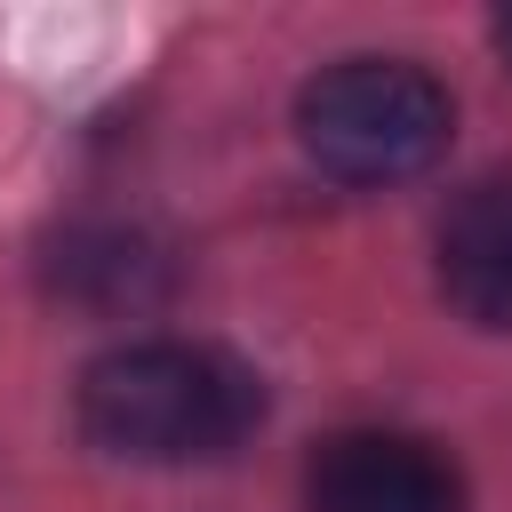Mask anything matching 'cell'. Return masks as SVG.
Listing matches in <instances>:
<instances>
[{"label":"cell","mask_w":512,"mask_h":512,"mask_svg":"<svg viewBox=\"0 0 512 512\" xmlns=\"http://www.w3.org/2000/svg\"><path fill=\"white\" fill-rule=\"evenodd\" d=\"M256 416H264L256 368L184 336L120 344L80 376V432L104 456H136V464L224 456L256 432Z\"/></svg>","instance_id":"obj_1"},{"label":"cell","mask_w":512,"mask_h":512,"mask_svg":"<svg viewBox=\"0 0 512 512\" xmlns=\"http://www.w3.org/2000/svg\"><path fill=\"white\" fill-rule=\"evenodd\" d=\"M296 136L344 184H400V176H424L448 152L456 104H448V88L424 64L344 56V64H328V72L304 80Z\"/></svg>","instance_id":"obj_2"},{"label":"cell","mask_w":512,"mask_h":512,"mask_svg":"<svg viewBox=\"0 0 512 512\" xmlns=\"http://www.w3.org/2000/svg\"><path fill=\"white\" fill-rule=\"evenodd\" d=\"M304 512H464V472L416 432H336L304 464Z\"/></svg>","instance_id":"obj_3"},{"label":"cell","mask_w":512,"mask_h":512,"mask_svg":"<svg viewBox=\"0 0 512 512\" xmlns=\"http://www.w3.org/2000/svg\"><path fill=\"white\" fill-rule=\"evenodd\" d=\"M48 288L80 312H152L176 288V256L144 224H72L48 248Z\"/></svg>","instance_id":"obj_4"},{"label":"cell","mask_w":512,"mask_h":512,"mask_svg":"<svg viewBox=\"0 0 512 512\" xmlns=\"http://www.w3.org/2000/svg\"><path fill=\"white\" fill-rule=\"evenodd\" d=\"M440 296L472 328H512V176L472 184L440 216Z\"/></svg>","instance_id":"obj_5"},{"label":"cell","mask_w":512,"mask_h":512,"mask_svg":"<svg viewBox=\"0 0 512 512\" xmlns=\"http://www.w3.org/2000/svg\"><path fill=\"white\" fill-rule=\"evenodd\" d=\"M496 48H504V64H512V8H496Z\"/></svg>","instance_id":"obj_6"}]
</instances>
